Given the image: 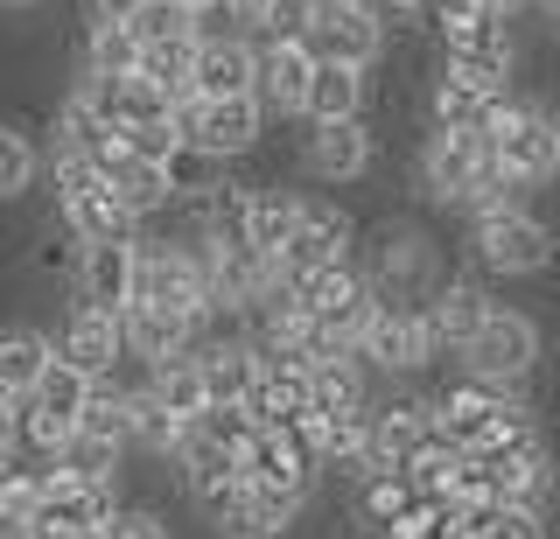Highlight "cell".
Masks as SVG:
<instances>
[{
	"instance_id": "cell-22",
	"label": "cell",
	"mask_w": 560,
	"mask_h": 539,
	"mask_svg": "<svg viewBox=\"0 0 560 539\" xmlns=\"http://www.w3.org/2000/svg\"><path fill=\"white\" fill-rule=\"evenodd\" d=\"M337 119H372V71H350V63H315L302 127H337Z\"/></svg>"
},
{
	"instance_id": "cell-3",
	"label": "cell",
	"mask_w": 560,
	"mask_h": 539,
	"mask_svg": "<svg viewBox=\"0 0 560 539\" xmlns=\"http://www.w3.org/2000/svg\"><path fill=\"white\" fill-rule=\"evenodd\" d=\"M350 259H358V224H350V211L337 197H323V189H294V238L273 259L280 294H294L323 267H350Z\"/></svg>"
},
{
	"instance_id": "cell-11",
	"label": "cell",
	"mask_w": 560,
	"mask_h": 539,
	"mask_svg": "<svg viewBox=\"0 0 560 539\" xmlns=\"http://www.w3.org/2000/svg\"><path fill=\"white\" fill-rule=\"evenodd\" d=\"M224 224L238 246H253L259 259H280L294 238V189L280 183H224Z\"/></svg>"
},
{
	"instance_id": "cell-2",
	"label": "cell",
	"mask_w": 560,
	"mask_h": 539,
	"mask_svg": "<svg viewBox=\"0 0 560 539\" xmlns=\"http://www.w3.org/2000/svg\"><path fill=\"white\" fill-rule=\"evenodd\" d=\"M483 141H490V162H498L518 189H547V183H560V119L539 106V98H525V92L490 98Z\"/></svg>"
},
{
	"instance_id": "cell-38",
	"label": "cell",
	"mask_w": 560,
	"mask_h": 539,
	"mask_svg": "<svg viewBox=\"0 0 560 539\" xmlns=\"http://www.w3.org/2000/svg\"><path fill=\"white\" fill-rule=\"evenodd\" d=\"M442 518H448V504H434V497H413L407 512L393 518L378 539H442Z\"/></svg>"
},
{
	"instance_id": "cell-40",
	"label": "cell",
	"mask_w": 560,
	"mask_h": 539,
	"mask_svg": "<svg viewBox=\"0 0 560 539\" xmlns=\"http://www.w3.org/2000/svg\"><path fill=\"white\" fill-rule=\"evenodd\" d=\"M267 14H273V0H218V14H210V22H224L232 36H253V43H259Z\"/></svg>"
},
{
	"instance_id": "cell-37",
	"label": "cell",
	"mask_w": 560,
	"mask_h": 539,
	"mask_svg": "<svg viewBox=\"0 0 560 539\" xmlns=\"http://www.w3.org/2000/svg\"><path fill=\"white\" fill-rule=\"evenodd\" d=\"M105 539H175V526H168L162 504H133V497H127V512L105 526Z\"/></svg>"
},
{
	"instance_id": "cell-1",
	"label": "cell",
	"mask_w": 560,
	"mask_h": 539,
	"mask_svg": "<svg viewBox=\"0 0 560 539\" xmlns=\"http://www.w3.org/2000/svg\"><path fill=\"white\" fill-rule=\"evenodd\" d=\"M358 267H364V281L378 288V302H407V308H428V294L448 281L442 238H434L420 218H385V224H372Z\"/></svg>"
},
{
	"instance_id": "cell-27",
	"label": "cell",
	"mask_w": 560,
	"mask_h": 539,
	"mask_svg": "<svg viewBox=\"0 0 560 539\" xmlns=\"http://www.w3.org/2000/svg\"><path fill=\"white\" fill-rule=\"evenodd\" d=\"M43 183V148L22 119H0V203H22Z\"/></svg>"
},
{
	"instance_id": "cell-33",
	"label": "cell",
	"mask_w": 560,
	"mask_h": 539,
	"mask_svg": "<svg viewBox=\"0 0 560 539\" xmlns=\"http://www.w3.org/2000/svg\"><path fill=\"white\" fill-rule=\"evenodd\" d=\"M92 386H98V378H84V372H78V364H63V358H49V372H43V386H35L28 399H35V407H43V413H63V421H70V427H78V413H84V399H92Z\"/></svg>"
},
{
	"instance_id": "cell-24",
	"label": "cell",
	"mask_w": 560,
	"mask_h": 539,
	"mask_svg": "<svg viewBox=\"0 0 560 539\" xmlns=\"http://www.w3.org/2000/svg\"><path fill=\"white\" fill-rule=\"evenodd\" d=\"M49 358H57L49 329H35V323H0V392H8V399H28L35 386H43Z\"/></svg>"
},
{
	"instance_id": "cell-7",
	"label": "cell",
	"mask_w": 560,
	"mask_h": 539,
	"mask_svg": "<svg viewBox=\"0 0 560 539\" xmlns=\"http://www.w3.org/2000/svg\"><path fill=\"white\" fill-rule=\"evenodd\" d=\"M490 168H498V162H490V141H483V133L428 127L413 176H420V189H428V203H442V211L463 218V211H469V197H477V183L490 176Z\"/></svg>"
},
{
	"instance_id": "cell-14",
	"label": "cell",
	"mask_w": 560,
	"mask_h": 539,
	"mask_svg": "<svg viewBox=\"0 0 560 539\" xmlns=\"http://www.w3.org/2000/svg\"><path fill=\"white\" fill-rule=\"evenodd\" d=\"M119 512H127V491H119V483H70V477H49V483H43V504H35L28 526H49V532L78 539V532H105Z\"/></svg>"
},
{
	"instance_id": "cell-44",
	"label": "cell",
	"mask_w": 560,
	"mask_h": 539,
	"mask_svg": "<svg viewBox=\"0 0 560 539\" xmlns=\"http://www.w3.org/2000/svg\"><path fill=\"white\" fill-rule=\"evenodd\" d=\"M0 539H63V532H49V526H14V532H0Z\"/></svg>"
},
{
	"instance_id": "cell-21",
	"label": "cell",
	"mask_w": 560,
	"mask_h": 539,
	"mask_svg": "<svg viewBox=\"0 0 560 539\" xmlns=\"http://www.w3.org/2000/svg\"><path fill=\"white\" fill-rule=\"evenodd\" d=\"M78 302L105 308V316H127L133 302V238H98V246H78Z\"/></svg>"
},
{
	"instance_id": "cell-17",
	"label": "cell",
	"mask_w": 560,
	"mask_h": 539,
	"mask_svg": "<svg viewBox=\"0 0 560 539\" xmlns=\"http://www.w3.org/2000/svg\"><path fill=\"white\" fill-rule=\"evenodd\" d=\"M253 78H259V43L232 36V28H210L203 49H197V78H189V92H197V98H253Z\"/></svg>"
},
{
	"instance_id": "cell-36",
	"label": "cell",
	"mask_w": 560,
	"mask_h": 539,
	"mask_svg": "<svg viewBox=\"0 0 560 539\" xmlns=\"http://www.w3.org/2000/svg\"><path fill=\"white\" fill-rule=\"evenodd\" d=\"M203 434H210V442H224V448H232V456L245 462V456H253V442H259V434H267V421H259V413L253 407H210L203 413V421H197Z\"/></svg>"
},
{
	"instance_id": "cell-5",
	"label": "cell",
	"mask_w": 560,
	"mask_h": 539,
	"mask_svg": "<svg viewBox=\"0 0 560 539\" xmlns=\"http://www.w3.org/2000/svg\"><path fill=\"white\" fill-rule=\"evenodd\" d=\"M539 358H547V329L525 316V308H512V302H498L490 323L463 343V372L490 378V386H525V378L539 372Z\"/></svg>"
},
{
	"instance_id": "cell-9",
	"label": "cell",
	"mask_w": 560,
	"mask_h": 539,
	"mask_svg": "<svg viewBox=\"0 0 560 539\" xmlns=\"http://www.w3.org/2000/svg\"><path fill=\"white\" fill-rule=\"evenodd\" d=\"M364 364L385 378H420L428 364H442V343L428 329V308H407V302H385L378 323L364 329Z\"/></svg>"
},
{
	"instance_id": "cell-31",
	"label": "cell",
	"mask_w": 560,
	"mask_h": 539,
	"mask_svg": "<svg viewBox=\"0 0 560 539\" xmlns=\"http://www.w3.org/2000/svg\"><path fill=\"white\" fill-rule=\"evenodd\" d=\"M113 197L127 203L140 224H148V218L175 211V176H168V168H154V162H127V168L113 176Z\"/></svg>"
},
{
	"instance_id": "cell-13",
	"label": "cell",
	"mask_w": 560,
	"mask_h": 539,
	"mask_svg": "<svg viewBox=\"0 0 560 539\" xmlns=\"http://www.w3.org/2000/svg\"><path fill=\"white\" fill-rule=\"evenodd\" d=\"M49 343H57V358L78 364L84 378H119V372H127V337H119V316H105V308H92V302L63 308V323L49 329Z\"/></svg>"
},
{
	"instance_id": "cell-35",
	"label": "cell",
	"mask_w": 560,
	"mask_h": 539,
	"mask_svg": "<svg viewBox=\"0 0 560 539\" xmlns=\"http://www.w3.org/2000/svg\"><path fill=\"white\" fill-rule=\"evenodd\" d=\"M119 141H127L133 162H154V168H175V162H183V148H189L175 119H140V127H119Z\"/></svg>"
},
{
	"instance_id": "cell-43",
	"label": "cell",
	"mask_w": 560,
	"mask_h": 539,
	"mask_svg": "<svg viewBox=\"0 0 560 539\" xmlns=\"http://www.w3.org/2000/svg\"><path fill=\"white\" fill-rule=\"evenodd\" d=\"M148 0H92V22H133Z\"/></svg>"
},
{
	"instance_id": "cell-34",
	"label": "cell",
	"mask_w": 560,
	"mask_h": 539,
	"mask_svg": "<svg viewBox=\"0 0 560 539\" xmlns=\"http://www.w3.org/2000/svg\"><path fill=\"white\" fill-rule=\"evenodd\" d=\"M407 504H413V483L399 477V469H378V477L358 483V518H364L372 532H385L399 512H407Z\"/></svg>"
},
{
	"instance_id": "cell-23",
	"label": "cell",
	"mask_w": 560,
	"mask_h": 539,
	"mask_svg": "<svg viewBox=\"0 0 560 539\" xmlns=\"http://www.w3.org/2000/svg\"><path fill=\"white\" fill-rule=\"evenodd\" d=\"M119 337H127V364H162V358H183V351H197V329H189L183 316H168V308H154V302H133L127 316H119Z\"/></svg>"
},
{
	"instance_id": "cell-29",
	"label": "cell",
	"mask_w": 560,
	"mask_h": 539,
	"mask_svg": "<svg viewBox=\"0 0 560 539\" xmlns=\"http://www.w3.org/2000/svg\"><path fill=\"white\" fill-rule=\"evenodd\" d=\"M43 176H49V197H57V218L70 211V203H84L92 189H105L98 162H92V148H63V141H49V154H43Z\"/></svg>"
},
{
	"instance_id": "cell-46",
	"label": "cell",
	"mask_w": 560,
	"mask_h": 539,
	"mask_svg": "<svg viewBox=\"0 0 560 539\" xmlns=\"http://www.w3.org/2000/svg\"><path fill=\"white\" fill-rule=\"evenodd\" d=\"M483 8H498V14H518V8H533V0H483Z\"/></svg>"
},
{
	"instance_id": "cell-45",
	"label": "cell",
	"mask_w": 560,
	"mask_h": 539,
	"mask_svg": "<svg viewBox=\"0 0 560 539\" xmlns=\"http://www.w3.org/2000/svg\"><path fill=\"white\" fill-rule=\"evenodd\" d=\"M175 8H183V14H203V22H210V14H218V0H175Z\"/></svg>"
},
{
	"instance_id": "cell-4",
	"label": "cell",
	"mask_w": 560,
	"mask_h": 539,
	"mask_svg": "<svg viewBox=\"0 0 560 539\" xmlns=\"http://www.w3.org/2000/svg\"><path fill=\"white\" fill-rule=\"evenodd\" d=\"M553 253H560L553 224L533 218L525 203L469 218V259H477V273H490V281H539L553 267Z\"/></svg>"
},
{
	"instance_id": "cell-28",
	"label": "cell",
	"mask_w": 560,
	"mask_h": 539,
	"mask_svg": "<svg viewBox=\"0 0 560 539\" xmlns=\"http://www.w3.org/2000/svg\"><path fill=\"white\" fill-rule=\"evenodd\" d=\"M140 36L127 22H84V78H133Z\"/></svg>"
},
{
	"instance_id": "cell-18",
	"label": "cell",
	"mask_w": 560,
	"mask_h": 539,
	"mask_svg": "<svg viewBox=\"0 0 560 539\" xmlns=\"http://www.w3.org/2000/svg\"><path fill=\"white\" fill-rule=\"evenodd\" d=\"M490 308H498V294L483 281H469V273H448V281L428 294V329H434V343H442V358H463V343L490 323Z\"/></svg>"
},
{
	"instance_id": "cell-16",
	"label": "cell",
	"mask_w": 560,
	"mask_h": 539,
	"mask_svg": "<svg viewBox=\"0 0 560 539\" xmlns=\"http://www.w3.org/2000/svg\"><path fill=\"white\" fill-rule=\"evenodd\" d=\"M197 364H203L210 407H245V392L259 386V343H253V329H210V337L197 343Z\"/></svg>"
},
{
	"instance_id": "cell-15",
	"label": "cell",
	"mask_w": 560,
	"mask_h": 539,
	"mask_svg": "<svg viewBox=\"0 0 560 539\" xmlns=\"http://www.w3.org/2000/svg\"><path fill=\"white\" fill-rule=\"evenodd\" d=\"M308 78H315V49H308V43H259L253 98H259V113H267V127H273V119H288V127L302 119Z\"/></svg>"
},
{
	"instance_id": "cell-30",
	"label": "cell",
	"mask_w": 560,
	"mask_h": 539,
	"mask_svg": "<svg viewBox=\"0 0 560 539\" xmlns=\"http://www.w3.org/2000/svg\"><path fill=\"white\" fill-rule=\"evenodd\" d=\"M463 469H469V456H463V448H448L442 434H434V442L420 448V456H413L407 469H399V477L413 483V497H434V504H448V497H455V483H463Z\"/></svg>"
},
{
	"instance_id": "cell-10",
	"label": "cell",
	"mask_w": 560,
	"mask_h": 539,
	"mask_svg": "<svg viewBox=\"0 0 560 539\" xmlns=\"http://www.w3.org/2000/svg\"><path fill=\"white\" fill-rule=\"evenodd\" d=\"M378 168V133L372 119H337V127H308L302 133V176L323 189H350Z\"/></svg>"
},
{
	"instance_id": "cell-26",
	"label": "cell",
	"mask_w": 560,
	"mask_h": 539,
	"mask_svg": "<svg viewBox=\"0 0 560 539\" xmlns=\"http://www.w3.org/2000/svg\"><path fill=\"white\" fill-rule=\"evenodd\" d=\"M127 456L133 448L127 442H113V434H70L63 442V456L49 462V477H70V483H119L127 477Z\"/></svg>"
},
{
	"instance_id": "cell-32",
	"label": "cell",
	"mask_w": 560,
	"mask_h": 539,
	"mask_svg": "<svg viewBox=\"0 0 560 539\" xmlns=\"http://www.w3.org/2000/svg\"><path fill=\"white\" fill-rule=\"evenodd\" d=\"M43 483H49V469H35V462H22V456L0 462V532L28 526L35 504H43Z\"/></svg>"
},
{
	"instance_id": "cell-19",
	"label": "cell",
	"mask_w": 560,
	"mask_h": 539,
	"mask_svg": "<svg viewBox=\"0 0 560 539\" xmlns=\"http://www.w3.org/2000/svg\"><path fill=\"white\" fill-rule=\"evenodd\" d=\"M490 469V483H498V504H518V512H547L553 504V483H560V469L547 456V442H518V448H504V456H477Z\"/></svg>"
},
{
	"instance_id": "cell-42",
	"label": "cell",
	"mask_w": 560,
	"mask_h": 539,
	"mask_svg": "<svg viewBox=\"0 0 560 539\" xmlns=\"http://www.w3.org/2000/svg\"><path fill=\"white\" fill-rule=\"evenodd\" d=\"M378 8V22L393 28V22H428V0H372Z\"/></svg>"
},
{
	"instance_id": "cell-6",
	"label": "cell",
	"mask_w": 560,
	"mask_h": 539,
	"mask_svg": "<svg viewBox=\"0 0 560 539\" xmlns=\"http://www.w3.org/2000/svg\"><path fill=\"white\" fill-rule=\"evenodd\" d=\"M175 127H183L189 154H203L210 168H238L245 154L267 141L259 98H189V106H175Z\"/></svg>"
},
{
	"instance_id": "cell-25",
	"label": "cell",
	"mask_w": 560,
	"mask_h": 539,
	"mask_svg": "<svg viewBox=\"0 0 560 539\" xmlns=\"http://www.w3.org/2000/svg\"><path fill=\"white\" fill-rule=\"evenodd\" d=\"M148 392L162 399V407H168V413H175L183 427H197L203 413H210V386H203V364H197V351L148 364Z\"/></svg>"
},
{
	"instance_id": "cell-20",
	"label": "cell",
	"mask_w": 560,
	"mask_h": 539,
	"mask_svg": "<svg viewBox=\"0 0 560 539\" xmlns=\"http://www.w3.org/2000/svg\"><path fill=\"white\" fill-rule=\"evenodd\" d=\"M434 442V399H378L372 407V477L407 469Z\"/></svg>"
},
{
	"instance_id": "cell-39",
	"label": "cell",
	"mask_w": 560,
	"mask_h": 539,
	"mask_svg": "<svg viewBox=\"0 0 560 539\" xmlns=\"http://www.w3.org/2000/svg\"><path fill=\"white\" fill-rule=\"evenodd\" d=\"M308 22H315V0H273L259 43H308Z\"/></svg>"
},
{
	"instance_id": "cell-47",
	"label": "cell",
	"mask_w": 560,
	"mask_h": 539,
	"mask_svg": "<svg viewBox=\"0 0 560 539\" xmlns=\"http://www.w3.org/2000/svg\"><path fill=\"white\" fill-rule=\"evenodd\" d=\"M0 8H43V0H0Z\"/></svg>"
},
{
	"instance_id": "cell-41",
	"label": "cell",
	"mask_w": 560,
	"mask_h": 539,
	"mask_svg": "<svg viewBox=\"0 0 560 539\" xmlns=\"http://www.w3.org/2000/svg\"><path fill=\"white\" fill-rule=\"evenodd\" d=\"M477 539H547V512H518V504H504Z\"/></svg>"
},
{
	"instance_id": "cell-48",
	"label": "cell",
	"mask_w": 560,
	"mask_h": 539,
	"mask_svg": "<svg viewBox=\"0 0 560 539\" xmlns=\"http://www.w3.org/2000/svg\"><path fill=\"white\" fill-rule=\"evenodd\" d=\"M364 8H372V0H364Z\"/></svg>"
},
{
	"instance_id": "cell-12",
	"label": "cell",
	"mask_w": 560,
	"mask_h": 539,
	"mask_svg": "<svg viewBox=\"0 0 560 539\" xmlns=\"http://www.w3.org/2000/svg\"><path fill=\"white\" fill-rule=\"evenodd\" d=\"M245 477L259 483V491H280V497H294V504H308L315 497V483L329 477L323 456L308 448V434L302 427H267L253 442V456H245Z\"/></svg>"
},
{
	"instance_id": "cell-8",
	"label": "cell",
	"mask_w": 560,
	"mask_h": 539,
	"mask_svg": "<svg viewBox=\"0 0 560 539\" xmlns=\"http://www.w3.org/2000/svg\"><path fill=\"white\" fill-rule=\"evenodd\" d=\"M308 49H315V63L378 71V57H385V22H378V8H364V0H315Z\"/></svg>"
}]
</instances>
